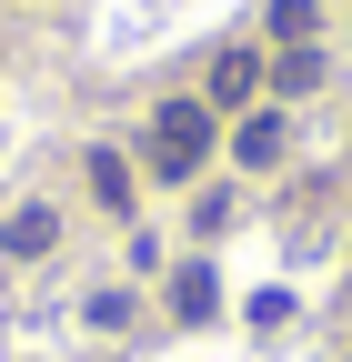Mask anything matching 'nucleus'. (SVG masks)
Segmentation results:
<instances>
[{"mask_svg": "<svg viewBox=\"0 0 352 362\" xmlns=\"http://www.w3.org/2000/svg\"><path fill=\"white\" fill-rule=\"evenodd\" d=\"M211 151V101H161L151 111V171L161 181H192Z\"/></svg>", "mask_w": 352, "mask_h": 362, "instance_id": "obj_1", "label": "nucleus"}, {"mask_svg": "<svg viewBox=\"0 0 352 362\" xmlns=\"http://www.w3.org/2000/svg\"><path fill=\"white\" fill-rule=\"evenodd\" d=\"M51 242H61V221L40 211V202H30V211H11V232H0V252H11V262H40Z\"/></svg>", "mask_w": 352, "mask_h": 362, "instance_id": "obj_2", "label": "nucleus"}, {"mask_svg": "<svg viewBox=\"0 0 352 362\" xmlns=\"http://www.w3.org/2000/svg\"><path fill=\"white\" fill-rule=\"evenodd\" d=\"M252 81H262V61H252V51H222V61H211V111H242Z\"/></svg>", "mask_w": 352, "mask_h": 362, "instance_id": "obj_3", "label": "nucleus"}, {"mask_svg": "<svg viewBox=\"0 0 352 362\" xmlns=\"http://www.w3.org/2000/svg\"><path fill=\"white\" fill-rule=\"evenodd\" d=\"M232 151H242L252 171H272V161H282V121H272V111H252V121H242V141H232Z\"/></svg>", "mask_w": 352, "mask_h": 362, "instance_id": "obj_4", "label": "nucleus"}, {"mask_svg": "<svg viewBox=\"0 0 352 362\" xmlns=\"http://www.w3.org/2000/svg\"><path fill=\"white\" fill-rule=\"evenodd\" d=\"M312 21H322L312 0H272V40H282V51H302V40H312Z\"/></svg>", "mask_w": 352, "mask_h": 362, "instance_id": "obj_5", "label": "nucleus"}, {"mask_svg": "<svg viewBox=\"0 0 352 362\" xmlns=\"http://www.w3.org/2000/svg\"><path fill=\"white\" fill-rule=\"evenodd\" d=\"M91 192H101L111 211H131V171H121V151H91Z\"/></svg>", "mask_w": 352, "mask_h": 362, "instance_id": "obj_6", "label": "nucleus"}, {"mask_svg": "<svg viewBox=\"0 0 352 362\" xmlns=\"http://www.w3.org/2000/svg\"><path fill=\"white\" fill-rule=\"evenodd\" d=\"M211 302H222V292H211V272H182V282H171V312H182V322H201Z\"/></svg>", "mask_w": 352, "mask_h": 362, "instance_id": "obj_7", "label": "nucleus"}, {"mask_svg": "<svg viewBox=\"0 0 352 362\" xmlns=\"http://www.w3.org/2000/svg\"><path fill=\"white\" fill-rule=\"evenodd\" d=\"M272 81H282V90H312V81H322V51H312V40H302V51H282Z\"/></svg>", "mask_w": 352, "mask_h": 362, "instance_id": "obj_8", "label": "nucleus"}]
</instances>
